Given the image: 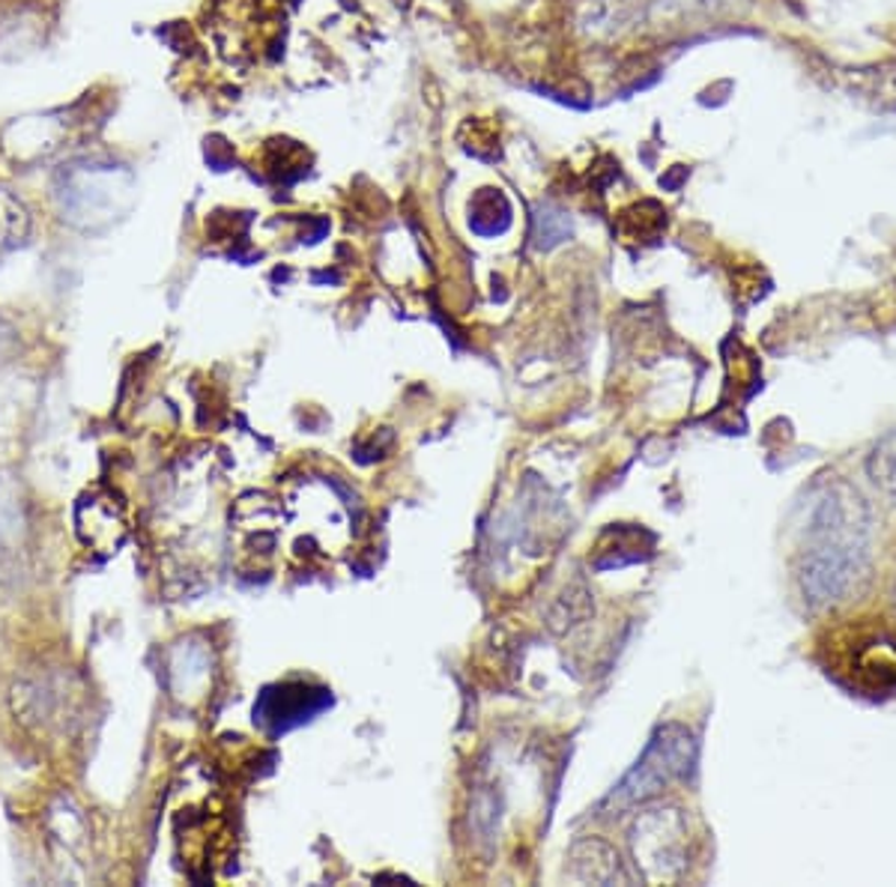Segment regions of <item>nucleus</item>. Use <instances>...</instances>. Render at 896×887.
Wrapping results in <instances>:
<instances>
[{
	"mask_svg": "<svg viewBox=\"0 0 896 887\" xmlns=\"http://www.w3.org/2000/svg\"><path fill=\"white\" fill-rule=\"evenodd\" d=\"M807 544L798 557V586L810 607H837L870 577L873 514L852 484H825L807 514Z\"/></svg>",
	"mask_w": 896,
	"mask_h": 887,
	"instance_id": "obj_1",
	"label": "nucleus"
},
{
	"mask_svg": "<svg viewBox=\"0 0 896 887\" xmlns=\"http://www.w3.org/2000/svg\"><path fill=\"white\" fill-rule=\"evenodd\" d=\"M840 673L870 696L896 690V633L882 625L854 631L840 654Z\"/></svg>",
	"mask_w": 896,
	"mask_h": 887,
	"instance_id": "obj_3",
	"label": "nucleus"
},
{
	"mask_svg": "<svg viewBox=\"0 0 896 887\" xmlns=\"http://www.w3.org/2000/svg\"><path fill=\"white\" fill-rule=\"evenodd\" d=\"M302 685H278V687H267L255 706V723H260L264 729H269L272 736L278 732H288L302 720H311V715H317L321 708H326L329 703V690L321 696H311L305 703H293Z\"/></svg>",
	"mask_w": 896,
	"mask_h": 887,
	"instance_id": "obj_5",
	"label": "nucleus"
},
{
	"mask_svg": "<svg viewBox=\"0 0 896 887\" xmlns=\"http://www.w3.org/2000/svg\"><path fill=\"white\" fill-rule=\"evenodd\" d=\"M866 475L878 491L896 499V430H891L873 446L870 458H866Z\"/></svg>",
	"mask_w": 896,
	"mask_h": 887,
	"instance_id": "obj_6",
	"label": "nucleus"
},
{
	"mask_svg": "<svg viewBox=\"0 0 896 887\" xmlns=\"http://www.w3.org/2000/svg\"><path fill=\"white\" fill-rule=\"evenodd\" d=\"M75 532L97 553H114L126 538L123 508L111 493H85L75 505Z\"/></svg>",
	"mask_w": 896,
	"mask_h": 887,
	"instance_id": "obj_4",
	"label": "nucleus"
},
{
	"mask_svg": "<svg viewBox=\"0 0 896 887\" xmlns=\"http://www.w3.org/2000/svg\"><path fill=\"white\" fill-rule=\"evenodd\" d=\"M12 347H15V332L0 321V362L12 353Z\"/></svg>",
	"mask_w": 896,
	"mask_h": 887,
	"instance_id": "obj_7",
	"label": "nucleus"
},
{
	"mask_svg": "<svg viewBox=\"0 0 896 887\" xmlns=\"http://www.w3.org/2000/svg\"><path fill=\"white\" fill-rule=\"evenodd\" d=\"M696 760V741L694 736L682 727H663L654 741L646 750V756L637 762V768L616 786L609 795V807H628V804L646 801L651 795H658L663 786L672 781L687 777V771L694 768Z\"/></svg>",
	"mask_w": 896,
	"mask_h": 887,
	"instance_id": "obj_2",
	"label": "nucleus"
}]
</instances>
